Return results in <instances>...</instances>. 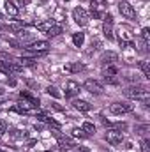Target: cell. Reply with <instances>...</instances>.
Here are the masks:
<instances>
[{"label":"cell","mask_w":150,"mask_h":152,"mask_svg":"<svg viewBox=\"0 0 150 152\" xmlns=\"http://www.w3.org/2000/svg\"><path fill=\"white\" fill-rule=\"evenodd\" d=\"M124 94H125L129 99H138V101H141L145 106H149L150 92L147 90V87H143V85H133V87H127V88L124 90Z\"/></svg>","instance_id":"6da1fadb"},{"label":"cell","mask_w":150,"mask_h":152,"mask_svg":"<svg viewBox=\"0 0 150 152\" xmlns=\"http://www.w3.org/2000/svg\"><path fill=\"white\" fill-rule=\"evenodd\" d=\"M118 11H120V14H122L124 18H127V20H136V11H134V7H133L129 2L118 0Z\"/></svg>","instance_id":"7a4b0ae2"},{"label":"cell","mask_w":150,"mask_h":152,"mask_svg":"<svg viewBox=\"0 0 150 152\" xmlns=\"http://www.w3.org/2000/svg\"><path fill=\"white\" fill-rule=\"evenodd\" d=\"M108 112H110L111 115L131 113V112H133V104H129V103H113V104H110Z\"/></svg>","instance_id":"3957f363"},{"label":"cell","mask_w":150,"mask_h":152,"mask_svg":"<svg viewBox=\"0 0 150 152\" xmlns=\"http://www.w3.org/2000/svg\"><path fill=\"white\" fill-rule=\"evenodd\" d=\"M73 20H74L79 27H85V25H88L90 16H88V12L83 7H76L74 11H73Z\"/></svg>","instance_id":"277c9868"},{"label":"cell","mask_w":150,"mask_h":152,"mask_svg":"<svg viewBox=\"0 0 150 152\" xmlns=\"http://www.w3.org/2000/svg\"><path fill=\"white\" fill-rule=\"evenodd\" d=\"M48 48H50V42H48V41H36V42L27 44V50H28V51H32V53H37V55L46 53V51H48Z\"/></svg>","instance_id":"5b68a950"},{"label":"cell","mask_w":150,"mask_h":152,"mask_svg":"<svg viewBox=\"0 0 150 152\" xmlns=\"http://www.w3.org/2000/svg\"><path fill=\"white\" fill-rule=\"evenodd\" d=\"M103 76H104V80L108 81V83H111V85H117L118 83V67L117 66H108L104 71H103Z\"/></svg>","instance_id":"8992f818"},{"label":"cell","mask_w":150,"mask_h":152,"mask_svg":"<svg viewBox=\"0 0 150 152\" xmlns=\"http://www.w3.org/2000/svg\"><path fill=\"white\" fill-rule=\"evenodd\" d=\"M83 87H85V90H88L90 94H94V96H101L103 94V85L99 83V81H95V80H87L85 83H83Z\"/></svg>","instance_id":"52a82bcc"},{"label":"cell","mask_w":150,"mask_h":152,"mask_svg":"<svg viewBox=\"0 0 150 152\" xmlns=\"http://www.w3.org/2000/svg\"><path fill=\"white\" fill-rule=\"evenodd\" d=\"M118 60V55L115 53V51H104L103 55H101V64L106 67V66H115V62Z\"/></svg>","instance_id":"ba28073f"},{"label":"cell","mask_w":150,"mask_h":152,"mask_svg":"<svg viewBox=\"0 0 150 152\" xmlns=\"http://www.w3.org/2000/svg\"><path fill=\"white\" fill-rule=\"evenodd\" d=\"M57 138H58V149L62 152H67V151H71V149L76 147V143L71 138H66V136H60V134H57Z\"/></svg>","instance_id":"9c48e42d"},{"label":"cell","mask_w":150,"mask_h":152,"mask_svg":"<svg viewBox=\"0 0 150 152\" xmlns=\"http://www.w3.org/2000/svg\"><path fill=\"white\" fill-rule=\"evenodd\" d=\"M106 140H108V143H111V145H120L122 142H124V134L122 133H118V131H108L106 133Z\"/></svg>","instance_id":"30bf717a"},{"label":"cell","mask_w":150,"mask_h":152,"mask_svg":"<svg viewBox=\"0 0 150 152\" xmlns=\"http://www.w3.org/2000/svg\"><path fill=\"white\" fill-rule=\"evenodd\" d=\"M106 7V0H92L90 2V12L94 18H101V12L99 9H104Z\"/></svg>","instance_id":"8fae6325"},{"label":"cell","mask_w":150,"mask_h":152,"mask_svg":"<svg viewBox=\"0 0 150 152\" xmlns=\"http://www.w3.org/2000/svg\"><path fill=\"white\" fill-rule=\"evenodd\" d=\"M79 94V85L76 83V81H69L67 83V88H66V97L67 99H73Z\"/></svg>","instance_id":"7c38bea8"},{"label":"cell","mask_w":150,"mask_h":152,"mask_svg":"<svg viewBox=\"0 0 150 152\" xmlns=\"http://www.w3.org/2000/svg\"><path fill=\"white\" fill-rule=\"evenodd\" d=\"M83 69H85V66L79 64V62H71V64H66V66H64V71H66V73H79V71H83Z\"/></svg>","instance_id":"4fadbf2b"},{"label":"cell","mask_w":150,"mask_h":152,"mask_svg":"<svg viewBox=\"0 0 150 152\" xmlns=\"http://www.w3.org/2000/svg\"><path fill=\"white\" fill-rule=\"evenodd\" d=\"M73 104H74V108L78 110V112H85V113H87V112H90V110H92V104H90V103H87V101H81V99H76Z\"/></svg>","instance_id":"5bb4252c"},{"label":"cell","mask_w":150,"mask_h":152,"mask_svg":"<svg viewBox=\"0 0 150 152\" xmlns=\"http://www.w3.org/2000/svg\"><path fill=\"white\" fill-rule=\"evenodd\" d=\"M83 42H85V34H83V32H76V34H73V44H74L76 48H81Z\"/></svg>","instance_id":"9a60e30c"},{"label":"cell","mask_w":150,"mask_h":152,"mask_svg":"<svg viewBox=\"0 0 150 152\" xmlns=\"http://www.w3.org/2000/svg\"><path fill=\"white\" fill-rule=\"evenodd\" d=\"M5 11H7L9 16H16V14H18V7H16V4L11 2V0H5Z\"/></svg>","instance_id":"2e32d148"},{"label":"cell","mask_w":150,"mask_h":152,"mask_svg":"<svg viewBox=\"0 0 150 152\" xmlns=\"http://www.w3.org/2000/svg\"><path fill=\"white\" fill-rule=\"evenodd\" d=\"M46 34H48L50 37H57V36H60V34H62V27H60V25H55V23H53V25L50 27V30H48Z\"/></svg>","instance_id":"e0dca14e"},{"label":"cell","mask_w":150,"mask_h":152,"mask_svg":"<svg viewBox=\"0 0 150 152\" xmlns=\"http://www.w3.org/2000/svg\"><path fill=\"white\" fill-rule=\"evenodd\" d=\"M138 67L141 69V73L145 75V78H150V64L147 60H141V62L138 64Z\"/></svg>","instance_id":"ac0fdd59"},{"label":"cell","mask_w":150,"mask_h":152,"mask_svg":"<svg viewBox=\"0 0 150 152\" xmlns=\"http://www.w3.org/2000/svg\"><path fill=\"white\" fill-rule=\"evenodd\" d=\"M81 129H83V131H85V133H87L88 136L95 133V126H94L92 122H83V126H81Z\"/></svg>","instance_id":"d6986e66"},{"label":"cell","mask_w":150,"mask_h":152,"mask_svg":"<svg viewBox=\"0 0 150 152\" xmlns=\"http://www.w3.org/2000/svg\"><path fill=\"white\" fill-rule=\"evenodd\" d=\"M103 32H104V36H106V37L111 41V39H113V25H111V23H104Z\"/></svg>","instance_id":"ffe728a7"},{"label":"cell","mask_w":150,"mask_h":152,"mask_svg":"<svg viewBox=\"0 0 150 152\" xmlns=\"http://www.w3.org/2000/svg\"><path fill=\"white\" fill-rule=\"evenodd\" d=\"M46 92H48L50 96H53L55 99H60V97H62V94L58 92V88H57V87H51V85H50V87L46 88Z\"/></svg>","instance_id":"44dd1931"},{"label":"cell","mask_w":150,"mask_h":152,"mask_svg":"<svg viewBox=\"0 0 150 152\" xmlns=\"http://www.w3.org/2000/svg\"><path fill=\"white\" fill-rule=\"evenodd\" d=\"M51 25H53V20H48L46 23H39V25H37V28L41 30V32H48Z\"/></svg>","instance_id":"7402d4cb"},{"label":"cell","mask_w":150,"mask_h":152,"mask_svg":"<svg viewBox=\"0 0 150 152\" xmlns=\"http://www.w3.org/2000/svg\"><path fill=\"white\" fill-rule=\"evenodd\" d=\"M11 136H12L14 140H21V138L27 136V133H25V131H20V129H14V131L11 133Z\"/></svg>","instance_id":"603a6c76"},{"label":"cell","mask_w":150,"mask_h":152,"mask_svg":"<svg viewBox=\"0 0 150 152\" xmlns=\"http://www.w3.org/2000/svg\"><path fill=\"white\" fill-rule=\"evenodd\" d=\"M36 62H37L36 58H25V57L20 60V64H21L23 67H25V66H36Z\"/></svg>","instance_id":"cb8c5ba5"},{"label":"cell","mask_w":150,"mask_h":152,"mask_svg":"<svg viewBox=\"0 0 150 152\" xmlns=\"http://www.w3.org/2000/svg\"><path fill=\"white\" fill-rule=\"evenodd\" d=\"M149 32H150L149 28H143V30H141V39H143V44H145V46L149 44V41H150V34Z\"/></svg>","instance_id":"d4e9b609"},{"label":"cell","mask_w":150,"mask_h":152,"mask_svg":"<svg viewBox=\"0 0 150 152\" xmlns=\"http://www.w3.org/2000/svg\"><path fill=\"white\" fill-rule=\"evenodd\" d=\"M73 136H76V138H87L88 134H87L83 129H78V127H76V129H73Z\"/></svg>","instance_id":"484cf974"},{"label":"cell","mask_w":150,"mask_h":152,"mask_svg":"<svg viewBox=\"0 0 150 152\" xmlns=\"http://www.w3.org/2000/svg\"><path fill=\"white\" fill-rule=\"evenodd\" d=\"M7 127H9L7 122H5V120H0V136H4V134L7 133Z\"/></svg>","instance_id":"4316f807"},{"label":"cell","mask_w":150,"mask_h":152,"mask_svg":"<svg viewBox=\"0 0 150 152\" xmlns=\"http://www.w3.org/2000/svg\"><path fill=\"white\" fill-rule=\"evenodd\" d=\"M149 145H150V142L145 138V140L141 142V151H143V152H150V147H149Z\"/></svg>","instance_id":"83f0119b"},{"label":"cell","mask_w":150,"mask_h":152,"mask_svg":"<svg viewBox=\"0 0 150 152\" xmlns=\"http://www.w3.org/2000/svg\"><path fill=\"white\" fill-rule=\"evenodd\" d=\"M104 23H111L113 25V16L108 12V14H104Z\"/></svg>","instance_id":"f1b7e54d"},{"label":"cell","mask_w":150,"mask_h":152,"mask_svg":"<svg viewBox=\"0 0 150 152\" xmlns=\"http://www.w3.org/2000/svg\"><path fill=\"white\" fill-rule=\"evenodd\" d=\"M76 152H90V149H88V147H79Z\"/></svg>","instance_id":"f546056e"},{"label":"cell","mask_w":150,"mask_h":152,"mask_svg":"<svg viewBox=\"0 0 150 152\" xmlns=\"http://www.w3.org/2000/svg\"><path fill=\"white\" fill-rule=\"evenodd\" d=\"M36 143H37V142H36V140H30V142H28V143H27V145H28V147H34V145H36Z\"/></svg>","instance_id":"4dcf8cb0"},{"label":"cell","mask_w":150,"mask_h":152,"mask_svg":"<svg viewBox=\"0 0 150 152\" xmlns=\"http://www.w3.org/2000/svg\"><path fill=\"white\" fill-rule=\"evenodd\" d=\"M2 94H4V90H2V87H0V96H2Z\"/></svg>","instance_id":"1f68e13d"},{"label":"cell","mask_w":150,"mask_h":152,"mask_svg":"<svg viewBox=\"0 0 150 152\" xmlns=\"http://www.w3.org/2000/svg\"><path fill=\"white\" fill-rule=\"evenodd\" d=\"M0 152H5V151H2V149H0Z\"/></svg>","instance_id":"d6a6232c"}]
</instances>
